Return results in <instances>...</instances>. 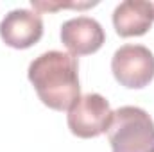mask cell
Masks as SVG:
<instances>
[{
  "instance_id": "cell-1",
  "label": "cell",
  "mask_w": 154,
  "mask_h": 152,
  "mask_svg": "<svg viewBox=\"0 0 154 152\" xmlns=\"http://www.w3.org/2000/svg\"><path fill=\"white\" fill-rule=\"evenodd\" d=\"M39 100L54 109L66 111L81 97L77 59L61 50H48L38 56L27 70Z\"/></svg>"
},
{
  "instance_id": "cell-2",
  "label": "cell",
  "mask_w": 154,
  "mask_h": 152,
  "mask_svg": "<svg viewBox=\"0 0 154 152\" xmlns=\"http://www.w3.org/2000/svg\"><path fill=\"white\" fill-rule=\"evenodd\" d=\"M111 152H154V120L136 106H122L113 111L108 129Z\"/></svg>"
},
{
  "instance_id": "cell-3",
  "label": "cell",
  "mask_w": 154,
  "mask_h": 152,
  "mask_svg": "<svg viewBox=\"0 0 154 152\" xmlns=\"http://www.w3.org/2000/svg\"><path fill=\"white\" fill-rule=\"evenodd\" d=\"M113 120L109 102L99 93H86L79 97L68 109L66 123L70 132L77 138H97L108 132Z\"/></svg>"
},
{
  "instance_id": "cell-4",
  "label": "cell",
  "mask_w": 154,
  "mask_h": 152,
  "mask_svg": "<svg viewBox=\"0 0 154 152\" xmlns=\"http://www.w3.org/2000/svg\"><path fill=\"white\" fill-rule=\"evenodd\" d=\"M111 72L124 88H145L154 79V54L145 45H122L113 54Z\"/></svg>"
},
{
  "instance_id": "cell-5",
  "label": "cell",
  "mask_w": 154,
  "mask_h": 152,
  "mask_svg": "<svg viewBox=\"0 0 154 152\" xmlns=\"http://www.w3.org/2000/svg\"><path fill=\"white\" fill-rule=\"evenodd\" d=\"M43 36L41 14L31 9H13L0 22V38L11 48H29Z\"/></svg>"
},
{
  "instance_id": "cell-6",
  "label": "cell",
  "mask_w": 154,
  "mask_h": 152,
  "mask_svg": "<svg viewBox=\"0 0 154 152\" xmlns=\"http://www.w3.org/2000/svg\"><path fill=\"white\" fill-rule=\"evenodd\" d=\"M104 39L102 25L90 16L70 18L61 25V41L74 57L97 52L104 45Z\"/></svg>"
},
{
  "instance_id": "cell-7",
  "label": "cell",
  "mask_w": 154,
  "mask_h": 152,
  "mask_svg": "<svg viewBox=\"0 0 154 152\" xmlns=\"http://www.w3.org/2000/svg\"><path fill=\"white\" fill-rule=\"evenodd\" d=\"M154 22V0H124L113 11V25L118 36H143Z\"/></svg>"
},
{
  "instance_id": "cell-8",
  "label": "cell",
  "mask_w": 154,
  "mask_h": 152,
  "mask_svg": "<svg viewBox=\"0 0 154 152\" xmlns=\"http://www.w3.org/2000/svg\"><path fill=\"white\" fill-rule=\"evenodd\" d=\"M31 4H32V7L34 9H38V11H56V9H65V7H77V9H88V7H91V5H95L97 2H84V4H79V2H68V4H65V2H56V4H52V2H39V0H31Z\"/></svg>"
}]
</instances>
